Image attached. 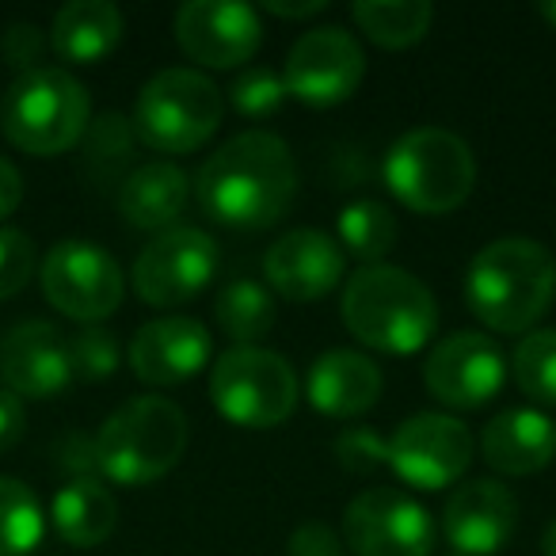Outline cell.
Here are the masks:
<instances>
[{
  "instance_id": "22",
  "label": "cell",
  "mask_w": 556,
  "mask_h": 556,
  "mask_svg": "<svg viewBox=\"0 0 556 556\" xmlns=\"http://www.w3.org/2000/svg\"><path fill=\"white\" fill-rule=\"evenodd\" d=\"M187 202H191V176L172 161L141 164L123 179V191H118V210L126 225L146 232L172 229Z\"/></svg>"
},
{
  "instance_id": "11",
  "label": "cell",
  "mask_w": 556,
  "mask_h": 556,
  "mask_svg": "<svg viewBox=\"0 0 556 556\" xmlns=\"http://www.w3.org/2000/svg\"><path fill=\"white\" fill-rule=\"evenodd\" d=\"M343 545L355 556H431L434 518L401 488H366L343 510Z\"/></svg>"
},
{
  "instance_id": "34",
  "label": "cell",
  "mask_w": 556,
  "mask_h": 556,
  "mask_svg": "<svg viewBox=\"0 0 556 556\" xmlns=\"http://www.w3.org/2000/svg\"><path fill=\"white\" fill-rule=\"evenodd\" d=\"M88 156L92 161H123L130 153L134 126L123 115H103L96 123H88Z\"/></svg>"
},
{
  "instance_id": "19",
  "label": "cell",
  "mask_w": 556,
  "mask_h": 556,
  "mask_svg": "<svg viewBox=\"0 0 556 556\" xmlns=\"http://www.w3.org/2000/svg\"><path fill=\"white\" fill-rule=\"evenodd\" d=\"M214 358V336L194 317H161L138 328L130 343L134 378L168 389L194 378Z\"/></svg>"
},
{
  "instance_id": "41",
  "label": "cell",
  "mask_w": 556,
  "mask_h": 556,
  "mask_svg": "<svg viewBox=\"0 0 556 556\" xmlns=\"http://www.w3.org/2000/svg\"><path fill=\"white\" fill-rule=\"evenodd\" d=\"M541 16H545L548 24L556 27V0H545V4H541Z\"/></svg>"
},
{
  "instance_id": "14",
  "label": "cell",
  "mask_w": 556,
  "mask_h": 556,
  "mask_svg": "<svg viewBox=\"0 0 556 556\" xmlns=\"http://www.w3.org/2000/svg\"><path fill=\"white\" fill-rule=\"evenodd\" d=\"M427 393L457 412L484 408L507 381V355L484 332H454L427 355Z\"/></svg>"
},
{
  "instance_id": "18",
  "label": "cell",
  "mask_w": 556,
  "mask_h": 556,
  "mask_svg": "<svg viewBox=\"0 0 556 556\" xmlns=\"http://www.w3.org/2000/svg\"><path fill=\"white\" fill-rule=\"evenodd\" d=\"M518 526V500L500 480H465L442 507V533L457 556H495Z\"/></svg>"
},
{
  "instance_id": "1",
  "label": "cell",
  "mask_w": 556,
  "mask_h": 556,
  "mask_svg": "<svg viewBox=\"0 0 556 556\" xmlns=\"http://www.w3.org/2000/svg\"><path fill=\"white\" fill-rule=\"evenodd\" d=\"M294 153L270 130H244L229 138L194 176L202 214L229 229H270L294 206Z\"/></svg>"
},
{
  "instance_id": "25",
  "label": "cell",
  "mask_w": 556,
  "mask_h": 556,
  "mask_svg": "<svg viewBox=\"0 0 556 556\" xmlns=\"http://www.w3.org/2000/svg\"><path fill=\"white\" fill-rule=\"evenodd\" d=\"M278 305L275 294L252 278H232L214 302V320L237 348H255V340L275 328Z\"/></svg>"
},
{
  "instance_id": "31",
  "label": "cell",
  "mask_w": 556,
  "mask_h": 556,
  "mask_svg": "<svg viewBox=\"0 0 556 556\" xmlns=\"http://www.w3.org/2000/svg\"><path fill=\"white\" fill-rule=\"evenodd\" d=\"M70 363L73 378L80 381H103L118 370V340L108 328L88 325L85 332H77L70 340Z\"/></svg>"
},
{
  "instance_id": "28",
  "label": "cell",
  "mask_w": 556,
  "mask_h": 556,
  "mask_svg": "<svg viewBox=\"0 0 556 556\" xmlns=\"http://www.w3.org/2000/svg\"><path fill=\"white\" fill-rule=\"evenodd\" d=\"M47 533L42 503L24 480L0 477V556H27Z\"/></svg>"
},
{
  "instance_id": "8",
  "label": "cell",
  "mask_w": 556,
  "mask_h": 556,
  "mask_svg": "<svg viewBox=\"0 0 556 556\" xmlns=\"http://www.w3.org/2000/svg\"><path fill=\"white\" fill-rule=\"evenodd\" d=\"M298 374L267 348H229L210 370V401L217 416L244 431H270L298 408Z\"/></svg>"
},
{
  "instance_id": "4",
  "label": "cell",
  "mask_w": 556,
  "mask_h": 556,
  "mask_svg": "<svg viewBox=\"0 0 556 556\" xmlns=\"http://www.w3.org/2000/svg\"><path fill=\"white\" fill-rule=\"evenodd\" d=\"M187 416L168 396H134L103 419L96 434V469L123 488L168 477L187 450Z\"/></svg>"
},
{
  "instance_id": "15",
  "label": "cell",
  "mask_w": 556,
  "mask_h": 556,
  "mask_svg": "<svg viewBox=\"0 0 556 556\" xmlns=\"http://www.w3.org/2000/svg\"><path fill=\"white\" fill-rule=\"evenodd\" d=\"M176 42L194 65L237 70L263 42L260 12L237 0H187L176 12Z\"/></svg>"
},
{
  "instance_id": "16",
  "label": "cell",
  "mask_w": 556,
  "mask_h": 556,
  "mask_svg": "<svg viewBox=\"0 0 556 556\" xmlns=\"http://www.w3.org/2000/svg\"><path fill=\"white\" fill-rule=\"evenodd\" d=\"M0 378L20 401H50L73 381L70 340L50 320H24L0 340Z\"/></svg>"
},
{
  "instance_id": "21",
  "label": "cell",
  "mask_w": 556,
  "mask_h": 556,
  "mask_svg": "<svg viewBox=\"0 0 556 556\" xmlns=\"http://www.w3.org/2000/svg\"><path fill=\"white\" fill-rule=\"evenodd\" d=\"M484 462L503 477H533L556 457V424L541 408H507L480 434Z\"/></svg>"
},
{
  "instance_id": "23",
  "label": "cell",
  "mask_w": 556,
  "mask_h": 556,
  "mask_svg": "<svg viewBox=\"0 0 556 556\" xmlns=\"http://www.w3.org/2000/svg\"><path fill=\"white\" fill-rule=\"evenodd\" d=\"M123 12L111 0H73L54 16L50 47L73 65H96L123 42Z\"/></svg>"
},
{
  "instance_id": "27",
  "label": "cell",
  "mask_w": 556,
  "mask_h": 556,
  "mask_svg": "<svg viewBox=\"0 0 556 556\" xmlns=\"http://www.w3.org/2000/svg\"><path fill=\"white\" fill-rule=\"evenodd\" d=\"M351 16L370 42L386 50H408L431 31L434 4L427 0H358Z\"/></svg>"
},
{
  "instance_id": "33",
  "label": "cell",
  "mask_w": 556,
  "mask_h": 556,
  "mask_svg": "<svg viewBox=\"0 0 556 556\" xmlns=\"http://www.w3.org/2000/svg\"><path fill=\"white\" fill-rule=\"evenodd\" d=\"M336 457L348 472H378L386 465V439L374 434L370 427H355V431H343L336 439Z\"/></svg>"
},
{
  "instance_id": "39",
  "label": "cell",
  "mask_w": 556,
  "mask_h": 556,
  "mask_svg": "<svg viewBox=\"0 0 556 556\" xmlns=\"http://www.w3.org/2000/svg\"><path fill=\"white\" fill-rule=\"evenodd\" d=\"M263 9L278 20H309V16H320L328 9L325 0H302V4H282V0H267Z\"/></svg>"
},
{
  "instance_id": "32",
  "label": "cell",
  "mask_w": 556,
  "mask_h": 556,
  "mask_svg": "<svg viewBox=\"0 0 556 556\" xmlns=\"http://www.w3.org/2000/svg\"><path fill=\"white\" fill-rule=\"evenodd\" d=\"M35 275V244L24 229H0V302L16 298Z\"/></svg>"
},
{
  "instance_id": "30",
  "label": "cell",
  "mask_w": 556,
  "mask_h": 556,
  "mask_svg": "<svg viewBox=\"0 0 556 556\" xmlns=\"http://www.w3.org/2000/svg\"><path fill=\"white\" fill-rule=\"evenodd\" d=\"M287 96L290 92H287V80H282V73L267 70V65H252V70H244L229 88L232 108H237L240 115H248V118L275 115Z\"/></svg>"
},
{
  "instance_id": "40",
  "label": "cell",
  "mask_w": 556,
  "mask_h": 556,
  "mask_svg": "<svg viewBox=\"0 0 556 556\" xmlns=\"http://www.w3.org/2000/svg\"><path fill=\"white\" fill-rule=\"evenodd\" d=\"M541 556H556V518L541 533Z\"/></svg>"
},
{
  "instance_id": "20",
  "label": "cell",
  "mask_w": 556,
  "mask_h": 556,
  "mask_svg": "<svg viewBox=\"0 0 556 556\" xmlns=\"http://www.w3.org/2000/svg\"><path fill=\"white\" fill-rule=\"evenodd\" d=\"M381 386H386V381H381V370L370 355L336 348V351H325V355L309 366L305 401H309L320 416L355 419V416H366V412L378 404Z\"/></svg>"
},
{
  "instance_id": "10",
  "label": "cell",
  "mask_w": 556,
  "mask_h": 556,
  "mask_svg": "<svg viewBox=\"0 0 556 556\" xmlns=\"http://www.w3.org/2000/svg\"><path fill=\"white\" fill-rule=\"evenodd\" d=\"M42 294L58 313L80 320V325H100L123 305L126 278L115 255L103 252L92 240H62L42 260Z\"/></svg>"
},
{
  "instance_id": "7",
  "label": "cell",
  "mask_w": 556,
  "mask_h": 556,
  "mask_svg": "<svg viewBox=\"0 0 556 556\" xmlns=\"http://www.w3.org/2000/svg\"><path fill=\"white\" fill-rule=\"evenodd\" d=\"M225 115V96L206 73L161 70L134 103V138H141L156 153H194L217 134Z\"/></svg>"
},
{
  "instance_id": "3",
  "label": "cell",
  "mask_w": 556,
  "mask_h": 556,
  "mask_svg": "<svg viewBox=\"0 0 556 556\" xmlns=\"http://www.w3.org/2000/svg\"><path fill=\"white\" fill-rule=\"evenodd\" d=\"M340 317L348 332L366 348L386 355H416L439 328V305L412 270L374 263L348 278Z\"/></svg>"
},
{
  "instance_id": "38",
  "label": "cell",
  "mask_w": 556,
  "mask_h": 556,
  "mask_svg": "<svg viewBox=\"0 0 556 556\" xmlns=\"http://www.w3.org/2000/svg\"><path fill=\"white\" fill-rule=\"evenodd\" d=\"M20 202H24V179H20L16 164L0 156V222L9 214H16Z\"/></svg>"
},
{
  "instance_id": "24",
  "label": "cell",
  "mask_w": 556,
  "mask_h": 556,
  "mask_svg": "<svg viewBox=\"0 0 556 556\" xmlns=\"http://www.w3.org/2000/svg\"><path fill=\"white\" fill-rule=\"evenodd\" d=\"M50 522L62 541L77 548H92L115 533L118 503L111 488H103V480L73 477L65 488H58L54 503H50Z\"/></svg>"
},
{
  "instance_id": "36",
  "label": "cell",
  "mask_w": 556,
  "mask_h": 556,
  "mask_svg": "<svg viewBox=\"0 0 556 556\" xmlns=\"http://www.w3.org/2000/svg\"><path fill=\"white\" fill-rule=\"evenodd\" d=\"M42 31L35 24H16L9 27V35H4V58H9V65H16V70L31 73L35 62L42 58Z\"/></svg>"
},
{
  "instance_id": "37",
  "label": "cell",
  "mask_w": 556,
  "mask_h": 556,
  "mask_svg": "<svg viewBox=\"0 0 556 556\" xmlns=\"http://www.w3.org/2000/svg\"><path fill=\"white\" fill-rule=\"evenodd\" d=\"M24 427H27V408L16 393L9 389H0V450L16 446L24 439Z\"/></svg>"
},
{
  "instance_id": "13",
  "label": "cell",
  "mask_w": 556,
  "mask_h": 556,
  "mask_svg": "<svg viewBox=\"0 0 556 556\" xmlns=\"http://www.w3.org/2000/svg\"><path fill=\"white\" fill-rule=\"evenodd\" d=\"M366 77V54L358 39L343 27L305 31L287 54V92L305 108H336L351 100Z\"/></svg>"
},
{
  "instance_id": "2",
  "label": "cell",
  "mask_w": 556,
  "mask_h": 556,
  "mask_svg": "<svg viewBox=\"0 0 556 556\" xmlns=\"http://www.w3.org/2000/svg\"><path fill=\"white\" fill-rule=\"evenodd\" d=\"M556 298V260L533 237H500L484 244L465 270L472 317L500 336L533 332Z\"/></svg>"
},
{
  "instance_id": "29",
  "label": "cell",
  "mask_w": 556,
  "mask_h": 556,
  "mask_svg": "<svg viewBox=\"0 0 556 556\" xmlns=\"http://www.w3.org/2000/svg\"><path fill=\"white\" fill-rule=\"evenodd\" d=\"M515 381L533 404L556 408V328H533L518 340L510 358Z\"/></svg>"
},
{
  "instance_id": "6",
  "label": "cell",
  "mask_w": 556,
  "mask_h": 556,
  "mask_svg": "<svg viewBox=\"0 0 556 556\" xmlns=\"http://www.w3.org/2000/svg\"><path fill=\"white\" fill-rule=\"evenodd\" d=\"M92 123V100L85 85L70 70L35 65L31 73H20L4 92L0 126L16 149L31 156L70 153Z\"/></svg>"
},
{
  "instance_id": "17",
  "label": "cell",
  "mask_w": 556,
  "mask_h": 556,
  "mask_svg": "<svg viewBox=\"0 0 556 556\" xmlns=\"http://www.w3.org/2000/svg\"><path fill=\"white\" fill-rule=\"evenodd\" d=\"M343 267H348L343 248L320 229L282 232L263 255L267 287L287 302H317L332 294L343 282Z\"/></svg>"
},
{
  "instance_id": "26",
  "label": "cell",
  "mask_w": 556,
  "mask_h": 556,
  "mask_svg": "<svg viewBox=\"0 0 556 556\" xmlns=\"http://www.w3.org/2000/svg\"><path fill=\"white\" fill-rule=\"evenodd\" d=\"M396 232H401L396 214L378 199L351 202L336 217V244L343 248V255H355L363 267L386 263V255L396 244Z\"/></svg>"
},
{
  "instance_id": "9",
  "label": "cell",
  "mask_w": 556,
  "mask_h": 556,
  "mask_svg": "<svg viewBox=\"0 0 556 556\" xmlns=\"http://www.w3.org/2000/svg\"><path fill=\"white\" fill-rule=\"evenodd\" d=\"M217 263H222V248L206 229L172 225L138 252L134 290L153 309H172V305L191 302L214 282Z\"/></svg>"
},
{
  "instance_id": "5",
  "label": "cell",
  "mask_w": 556,
  "mask_h": 556,
  "mask_svg": "<svg viewBox=\"0 0 556 556\" xmlns=\"http://www.w3.org/2000/svg\"><path fill=\"white\" fill-rule=\"evenodd\" d=\"M381 176L412 214H454L477 184V156L454 130L419 126L389 146Z\"/></svg>"
},
{
  "instance_id": "12",
  "label": "cell",
  "mask_w": 556,
  "mask_h": 556,
  "mask_svg": "<svg viewBox=\"0 0 556 556\" xmlns=\"http://www.w3.org/2000/svg\"><path fill=\"white\" fill-rule=\"evenodd\" d=\"M472 462V434L457 416L419 412L386 439V465L412 488L439 492L465 477Z\"/></svg>"
},
{
  "instance_id": "35",
  "label": "cell",
  "mask_w": 556,
  "mask_h": 556,
  "mask_svg": "<svg viewBox=\"0 0 556 556\" xmlns=\"http://www.w3.org/2000/svg\"><path fill=\"white\" fill-rule=\"evenodd\" d=\"M343 538L325 522H302L287 541L290 556H343Z\"/></svg>"
}]
</instances>
